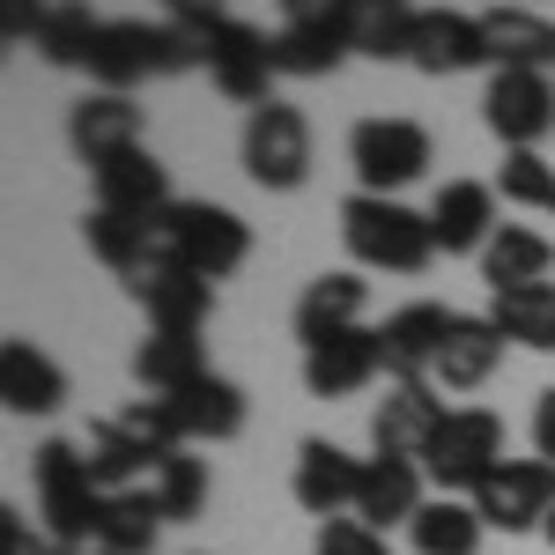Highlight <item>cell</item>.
I'll return each mask as SVG.
<instances>
[{"label": "cell", "mask_w": 555, "mask_h": 555, "mask_svg": "<svg viewBox=\"0 0 555 555\" xmlns=\"http://www.w3.org/2000/svg\"><path fill=\"white\" fill-rule=\"evenodd\" d=\"M185 67H201V23H149V15H119V23H104V38L89 52V82L112 89V96H133L141 82H156V75H185Z\"/></svg>", "instance_id": "1"}, {"label": "cell", "mask_w": 555, "mask_h": 555, "mask_svg": "<svg viewBox=\"0 0 555 555\" xmlns=\"http://www.w3.org/2000/svg\"><path fill=\"white\" fill-rule=\"evenodd\" d=\"M341 245L356 267H378V274H423L437 259V230L429 215L400 208L385 193H348L341 201Z\"/></svg>", "instance_id": "2"}, {"label": "cell", "mask_w": 555, "mask_h": 555, "mask_svg": "<svg viewBox=\"0 0 555 555\" xmlns=\"http://www.w3.org/2000/svg\"><path fill=\"white\" fill-rule=\"evenodd\" d=\"M30 481H38L44 541H96V533H104L112 489L89 474V452H82V444H67V437H44L38 460H30Z\"/></svg>", "instance_id": "3"}, {"label": "cell", "mask_w": 555, "mask_h": 555, "mask_svg": "<svg viewBox=\"0 0 555 555\" xmlns=\"http://www.w3.org/2000/svg\"><path fill=\"white\" fill-rule=\"evenodd\" d=\"M496 467H504V423L489 408H452L423 444V474L437 481V496H474Z\"/></svg>", "instance_id": "4"}, {"label": "cell", "mask_w": 555, "mask_h": 555, "mask_svg": "<svg viewBox=\"0 0 555 555\" xmlns=\"http://www.w3.org/2000/svg\"><path fill=\"white\" fill-rule=\"evenodd\" d=\"M201 67H208V82L230 96V104H274L267 89H274V38L253 30V23H237V15H215L201 23Z\"/></svg>", "instance_id": "5"}, {"label": "cell", "mask_w": 555, "mask_h": 555, "mask_svg": "<svg viewBox=\"0 0 555 555\" xmlns=\"http://www.w3.org/2000/svg\"><path fill=\"white\" fill-rule=\"evenodd\" d=\"M164 245H171L178 267H193V274L222 282V274L245 267L253 230H245L230 208H215V201H171V208H164Z\"/></svg>", "instance_id": "6"}, {"label": "cell", "mask_w": 555, "mask_h": 555, "mask_svg": "<svg viewBox=\"0 0 555 555\" xmlns=\"http://www.w3.org/2000/svg\"><path fill=\"white\" fill-rule=\"evenodd\" d=\"M245 178L267 193H297L311 178V119L297 104H259L245 119Z\"/></svg>", "instance_id": "7"}, {"label": "cell", "mask_w": 555, "mask_h": 555, "mask_svg": "<svg viewBox=\"0 0 555 555\" xmlns=\"http://www.w3.org/2000/svg\"><path fill=\"white\" fill-rule=\"evenodd\" d=\"M348 164H356V185L363 193H400V185H415L429 171V133L415 119H363V127L348 133Z\"/></svg>", "instance_id": "8"}, {"label": "cell", "mask_w": 555, "mask_h": 555, "mask_svg": "<svg viewBox=\"0 0 555 555\" xmlns=\"http://www.w3.org/2000/svg\"><path fill=\"white\" fill-rule=\"evenodd\" d=\"M467 504L481 512V526H496V533H533V526H548V512H555V460H504Z\"/></svg>", "instance_id": "9"}, {"label": "cell", "mask_w": 555, "mask_h": 555, "mask_svg": "<svg viewBox=\"0 0 555 555\" xmlns=\"http://www.w3.org/2000/svg\"><path fill=\"white\" fill-rule=\"evenodd\" d=\"M481 119L504 149H541V133L555 127V82L533 67H496L481 89Z\"/></svg>", "instance_id": "10"}, {"label": "cell", "mask_w": 555, "mask_h": 555, "mask_svg": "<svg viewBox=\"0 0 555 555\" xmlns=\"http://www.w3.org/2000/svg\"><path fill=\"white\" fill-rule=\"evenodd\" d=\"M127 297L149 311L156 334H201L208 311H215V282L193 274V267H178V259H156V267L127 274Z\"/></svg>", "instance_id": "11"}, {"label": "cell", "mask_w": 555, "mask_h": 555, "mask_svg": "<svg viewBox=\"0 0 555 555\" xmlns=\"http://www.w3.org/2000/svg\"><path fill=\"white\" fill-rule=\"evenodd\" d=\"M452 408L437 400V385L429 378H392L385 385V400L371 408V452H392V460H423V444L437 437Z\"/></svg>", "instance_id": "12"}, {"label": "cell", "mask_w": 555, "mask_h": 555, "mask_svg": "<svg viewBox=\"0 0 555 555\" xmlns=\"http://www.w3.org/2000/svg\"><path fill=\"white\" fill-rule=\"evenodd\" d=\"M378 371H385L378 326H348V334H334V341L304 348V385H311L319 400H348V392H363Z\"/></svg>", "instance_id": "13"}, {"label": "cell", "mask_w": 555, "mask_h": 555, "mask_svg": "<svg viewBox=\"0 0 555 555\" xmlns=\"http://www.w3.org/2000/svg\"><path fill=\"white\" fill-rule=\"evenodd\" d=\"M452 326H460L452 304H400L378 326L385 371H392V378H429V371H437V348L452 341Z\"/></svg>", "instance_id": "14"}, {"label": "cell", "mask_w": 555, "mask_h": 555, "mask_svg": "<svg viewBox=\"0 0 555 555\" xmlns=\"http://www.w3.org/2000/svg\"><path fill=\"white\" fill-rule=\"evenodd\" d=\"M408 67H423V75H467V67H489L481 15L452 8V0L423 8V30H415V60H408Z\"/></svg>", "instance_id": "15"}, {"label": "cell", "mask_w": 555, "mask_h": 555, "mask_svg": "<svg viewBox=\"0 0 555 555\" xmlns=\"http://www.w3.org/2000/svg\"><path fill=\"white\" fill-rule=\"evenodd\" d=\"M429 230H437V253H489V237L504 230V222H496V185H481V178L437 185Z\"/></svg>", "instance_id": "16"}, {"label": "cell", "mask_w": 555, "mask_h": 555, "mask_svg": "<svg viewBox=\"0 0 555 555\" xmlns=\"http://www.w3.org/2000/svg\"><path fill=\"white\" fill-rule=\"evenodd\" d=\"M297 504L311 518H341L356 512V489H363V460H348L341 444H326V437H304L297 444Z\"/></svg>", "instance_id": "17"}, {"label": "cell", "mask_w": 555, "mask_h": 555, "mask_svg": "<svg viewBox=\"0 0 555 555\" xmlns=\"http://www.w3.org/2000/svg\"><path fill=\"white\" fill-rule=\"evenodd\" d=\"M423 460H392V452H371L363 460V489H356V518L363 526H415V512H423Z\"/></svg>", "instance_id": "18"}, {"label": "cell", "mask_w": 555, "mask_h": 555, "mask_svg": "<svg viewBox=\"0 0 555 555\" xmlns=\"http://www.w3.org/2000/svg\"><path fill=\"white\" fill-rule=\"evenodd\" d=\"M67 141H75V156L96 171L119 149H141V104L133 96H112V89H89L82 104L67 112Z\"/></svg>", "instance_id": "19"}, {"label": "cell", "mask_w": 555, "mask_h": 555, "mask_svg": "<svg viewBox=\"0 0 555 555\" xmlns=\"http://www.w3.org/2000/svg\"><path fill=\"white\" fill-rule=\"evenodd\" d=\"M82 237H89V253L104 259L119 282H127V274H141V267H156V259H171V245H164V215H112V208H89Z\"/></svg>", "instance_id": "20"}, {"label": "cell", "mask_w": 555, "mask_h": 555, "mask_svg": "<svg viewBox=\"0 0 555 555\" xmlns=\"http://www.w3.org/2000/svg\"><path fill=\"white\" fill-rule=\"evenodd\" d=\"M0 400H8V415H60V400H67V371L44 356L38 341H0Z\"/></svg>", "instance_id": "21"}, {"label": "cell", "mask_w": 555, "mask_h": 555, "mask_svg": "<svg viewBox=\"0 0 555 555\" xmlns=\"http://www.w3.org/2000/svg\"><path fill=\"white\" fill-rule=\"evenodd\" d=\"M96 208L112 215H164L171 208V171L149 156V149H119L112 164H96Z\"/></svg>", "instance_id": "22"}, {"label": "cell", "mask_w": 555, "mask_h": 555, "mask_svg": "<svg viewBox=\"0 0 555 555\" xmlns=\"http://www.w3.org/2000/svg\"><path fill=\"white\" fill-rule=\"evenodd\" d=\"M178 415V429H185V444H222V437H237L245 429V392L230 378H193V385H178L171 400H164Z\"/></svg>", "instance_id": "23"}, {"label": "cell", "mask_w": 555, "mask_h": 555, "mask_svg": "<svg viewBox=\"0 0 555 555\" xmlns=\"http://www.w3.org/2000/svg\"><path fill=\"white\" fill-rule=\"evenodd\" d=\"M481 38H489V67H533L541 75L555 60V23L541 8H518V0L481 15Z\"/></svg>", "instance_id": "24"}, {"label": "cell", "mask_w": 555, "mask_h": 555, "mask_svg": "<svg viewBox=\"0 0 555 555\" xmlns=\"http://www.w3.org/2000/svg\"><path fill=\"white\" fill-rule=\"evenodd\" d=\"M423 8L415 0H348V44L363 60H415Z\"/></svg>", "instance_id": "25"}, {"label": "cell", "mask_w": 555, "mask_h": 555, "mask_svg": "<svg viewBox=\"0 0 555 555\" xmlns=\"http://www.w3.org/2000/svg\"><path fill=\"white\" fill-rule=\"evenodd\" d=\"M363 297H371L363 274H319L297 297V341L319 348V341H334V334H348V326H363Z\"/></svg>", "instance_id": "26"}, {"label": "cell", "mask_w": 555, "mask_h": 555, "mask_svg": "<svg viewBox=\"0 0 555 555\" xmlns=\"http://www.w3.org/2000/svg\"><path fill=\"white\" fill-rule=\"evenodd\" d=\"M489 326L512 348H555V282H518V289H489Z\"/></svg>", "instance_id": "27"}, {"label": "cell", "mask_w": 555, "mask_h": 555, "mask_svg": "<svg viewBox=\"0 0 555 555\" xmlns=\"http://www.w3.org/2000/svg\"><path fill=\"white\" fill-rule=\"evenodd\" d=\"M496 363H504V334L489 326V311H481V319L460 311V326H452V341L437 348V371H429V378L452 385V392H474V385H489Z\"/></svg>", "instance_id": "28"}, {"label": "cell", "mask_w": 555, "mask_h": 555, "mask_svg": "<svg viewBox=\"0 0 555 555\" xmlns=\"http://www.w3.org/2000/svg\"><path fill=\"white\" fill-rule=\"evenodd\" d=\"M348 52V23H282L274 30V75H297V82H319L334 75Z\"/></svg>", "instance_id": "29"}, {"label": "cell", "mask_w": 555, "mask_h": 555, "mask_svg": "<svg viewBox=\"0 0 555 555\" xmlns=\"http://www.w3.org/2000/svg\"><path fill=\"white\" fill-rule=\"evenodd\" d=\"M133 378L149 385L156 400H171L178 385L208 378V348H201V334H149L133 348Z\"/></svg>", "instance_id": "30"}, {"label": "cell", "mask_w": 555, "mask_h": 555, "mask_svg": "<svg viewBox=\"0 0 555 555\" xmlns=\"http://www.w3.org/2000/svg\"><path fill=\"white\" fill-rule=\"evenodd\" d=\"M481 512H474L467 496H429L423 512H415V526H408V541H415V555H481Z\"/></svg>", "instance_id": "31"}, {"label": "cell", "mask_w": 555, "mask_h": 555, "mask_svg": "<svg viewBox=\"0 0 555 555\" xmlns=\"http://www.w3.org/2000/svg\"><path fill=\"white\" fill-rule=\"evenodd\" d=\"M548 267H555L548 237L504 222V230L489 237V253H481V282H489V289H518V282H548Z\"/></svg>", "instance_id": "32"}, {"label": "cell", "mask_w": 555, "mask_h": 555, "mask_svg": "<svg viewBox=\"0 0 555 555\" xmlns=\"http://www.w3.org/2000/svg\"><path fill=\"white\" fill-rule=\"evenodd\" d=\"M96 38H104V15L89 0H52V15H44V30H38V60H52V67H89Z\"/></svg>", "instance_id": "33"}, {"label": "cell", "mask_w": 555, "mask_h": 555, "mask_svg": "<svg viewBox=\"0 0 555 555\" xmlns=\"http://www.w3.org/2000/svg\"><path fill=\"white\" fill-rule=\"evenodd\" d=\"M149 504L164 512V526H171V518H193L201 504H208V460H193L185 444L164 452V460L149 467Z\"/></svg>", "instance_id": "34"}, {"label": "cell", "mask_w": 555, "mask_h": 555, "mask_svg": "<svg viewBox=\"0 0 555 555\" xmlns=\"http://www.w3.org/2000/svg\"><path fill=\"white\" fill-rule=\"evenodd\" d=\"M82 452H89V474H96V481H104V489H112V496H119V489H133V481H141V474L156 467V460H149V452H141V444H133L127 429H119V415H112V423H89Z\"/></svg>", "instance_id": "35"}, {"label": "cell", "mask_w": 555, "mask_h": 555, "mask_svg": "<svg viewBox=\"0 0 555 555\" xmlns=\"http://www.w3.org/2000/svg\"><path fill=\"white\" fill-rule=\"evenodd\" d=\"M156 533H164V512L149 504V489H119L96 541H104L112 555H149V548H156Z\"/></svg>", "instance_id": "36"}, {"label": "cell", "mask_w": 555, "mask_h": 555, "mask_svg": "<svg viewBox=\"0 0 555 555\" xmlns=\"http://www.w3.org/2000/svg\"><path fill=\"white\" fill-rule=\"evenodd\" d=\"M496 193L512 201V208H555V171L541 149H504V164H496Z\"/></svg>", "instance_id": "37"}, {"label": "cell", "mask_w": 555, "mask_h": 555, "mask_svg": "<svg viewBox=\"0 0 555 555\" xmlns=\"http://www.w3.org/2000/svg\"><path fill=\"white\" fill-rule=\"evenodd\" d=\"M119 429H127L149 460H164V452H178V444H185V429H178V415L164 408V400H133L127 415H119Z\"/></svg>", "instance_id": "38"}, {"label": "cell", "mask_w": 555, "mask_h": 555, "mask_svg": "<svg viewBox=\"0 0 555 555\" xmlns=\"http://www.w3.org/2000/svg\"><path fill=\"white\" fill-rule=\"evenodd\" d=\"M319 555H392L385 548L378 526H363V518H319Z\"/></svg>", "instance_id": "39"}, {"label": "cell", "mask_w": 555, "mask_h": 555, "mask_svg": "<svg viewBox=\"0 0 555 555\" xmlns=\"http://www.w3.org/2000/svg\"><path fill=\"white\" fill-rule=\"evenodd\" d=\"M44 15H52V0H0V38L8 44H38Z\"/></svg>", "instance_id": "40"}, {"label": "cell", "mask_w": 555, "mask_h": 555, "mask_svg": "<svg viewBox=\"0 0 555 555\" xmlns=\"http://www.w3.org/2000/svg\"><path fill=\"white\" fill-rule=\"evenodd\" d=\"M0 555H52V541H38L15 504H0Z\"/></svg>", "instance_id": "41"}, {"label": "cell", "mask_w": 555, "mask_h": 555, "mask_svg": "<svg viewBox=\"0 0 555 555\" xmlns=\"http://www.w3.org/2000/svg\"><path fill=\"white\" fill-rule=\"evenodd\" d=\"M282 23H348V0H282Z\"/></svg>", "instance_id": "42"}, {"label": "cell", "mask_w": 555, "mask_h": 555, "mask_svg": "<svg viewBox=\"0 0 555 555\" xmlns=\"http://www.w3.org/2000/svg\"><path fill=\"white\" fill-rule=\"evenodd\" d=\"M533 444H541V460H555V385L533 400Z\"/></svg>", "instance_id": "43"}, {"label": "cell", "mask_w": 555, "mask_h": 555, "mask_svg": "<svg viewBox=\"0 0 555 555\" xmlns=\"http://www.w3.org/2000/svg\"><path fill=\"white\" fill-rule=\"evenodd\" d=\"M164 15L171 23H215V15H230L222 0H164Z\"/></svg>", "instance_id": "44"}, {"label": "cell", "mask_w": 555, "mask_h": 555, "mask_svg": "<svg viewBox=\"0 0 555 555\" xmlns=\"http://www.w3.org/2000/svg\"><path fill=\"white\" fill-rule=\"evenodd\" d=\"M541 533H548V548H555V512H548V526H541Z\"/></svg>", "instance_id": "45"}, {"label": "cell", "mask_w": 555, "mask_h": 555, "mask_svg": "<svg viewBox=\"0 0 555 555\" xmlns=\"http://www.w3.org/2000/svg\"><path fill=\"white\" fill-rule=\"evenodd\" d=\"M518 8H541V0H518Z\"/></svg>", "instance_id": "46"}]
</instances>
